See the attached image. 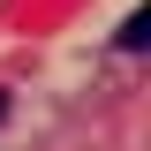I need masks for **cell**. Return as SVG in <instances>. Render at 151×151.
Masks as SVG:
<instances>
[{
    "instance_id": "1",
    "label": "cell",
    "mask_w": 151,
    "mask_h": 151,
    "mask_svg": "<svg viewBox=\"0 0 151 151\" xmlns=\"http://www.w3.org/2000/svg\"><path fill=\"white\" fill-rule=\"evenodd\" d=\"M113 45H121V53H144V45H151V8H136V15L113 30Z\"/></svg>"
},
{
    "instance_id": "2",
    "label": "cell",
    "mask_w": 151,
    "mask_h": 151,
    "mask_svg": "<svg viewBox=\"0 0 151 151\" xmlns=\"http://www.w3.org/2000/svg\"><path fill=\"white\" fill-rule=\"evenodd\" d=\"M0 113H8V91H0Z\"/></svg>"
}]
</instances>
